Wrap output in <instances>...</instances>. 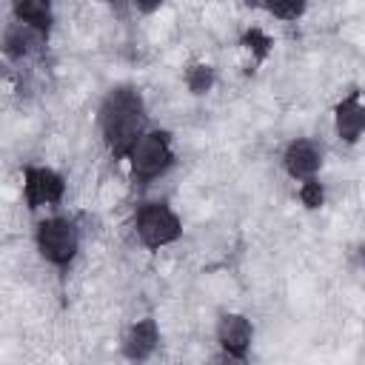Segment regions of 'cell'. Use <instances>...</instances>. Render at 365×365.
<instances>
[{
  "label": "cell",
  "instance_id": "cell-1",
  "mask_svg": "<svg viewBox=\"0 0 365 365\" xmlns=\"http://www.w3.org/2000/svg\"><path fill=\"white\" fill-rule=\"evenodd\" d=\"M103 134L108 148L123 157L143 134V103L131 88H117L103 106Z\"/></svg>",
  "mask_w": 365,
  "mask_h": 365
},
{
  "label": "cell",
  "instance_id": "cell-2",
  "mask_svg": "<svg viewBox=\"0 0 365 365\" xmlns=\"http://www.w3.org/2000/svg\"><path fill=\"white\" fill-rule=\"evenodd\" d=\"M128 160H131V168L137 177L143 180H151L157 174H163L171 160H174V151H171V140L165 131H148V134H140L134 140V145L128 148Z\"/></svg>",
  "mask_w": 365,
  "mask_h": 365
},
{
  "label": "cell",
  "instance_id": "cell-3",
  "mask_svg": "<svg viewBox=\"0 0 365 365\" xmlns=\"http://www.w3.org/2000/svg\"><path fill=\"white\" fill-rule=\"evenodd\" d=\"M137 234L148 248H160L180 237V220L168 205L148 202L137 214Z\"/></svg>",
  "mask_w": 365,
  "mask_h": 365
},
{
  "label": "cell",
  "instance_id": "cell-4",
  "mask_svg": "<svg viewBox=\"0 0 365 365\" xmlns=\"http://www.w3.org/2000/svg\"><path fill=\"white\" fill-rule=\"evenodd\" d=\"M37 245H40V251H43V257L48 262L66 265L77 254V228L63 217L46 220L37 228Z\"/></svg>",
  "mask_w": 365,
  "mask_h": 365
},
{
  "label": "cell",
  "instance_id": "cell-5",
  "mask_svg": "<svg viewBox=\"0 0 365 365\" xmlns=\"http://www.w3.org/2000/svg\"><path fill=\"white\" fill-rule=\"evenodd\" d=\"M23 191H26V200L31 208L51 205V202H60V197H63V180L51 168H26Z\"/></svg>",
  "mask_w": 365,
  "mask_h": 365
},
{
  "label": "cell",
  "instance_id": "cell-6",
  "mask_svg": "<svg viewBox=\"0 0 365 365\" xmlns=\"http://www.w3.org/2000/svg\"><path fill=\"white\" fill-rule=\"evenodd\" d=\"M319 163H322V151L311 140H294L288 145V151H285V168H288V174L294 180L314 177L317 168H319Z\"/></svg>",
  "mask_w": 365,
  "mask_h": 365
},
{
  "label": "cell",
  "instance_id": "cell-7",
  "mask_svg": "<svg viewBox=\"0 0 365 365\" xmlns=\"http://www.w3.org/2000/svg\"><path fill=\"white\" fill-rule=\"evenodd\" d=\"M217 336H220V345L228 351V356H237L242 359L248 345H251V325L245 317L240 314H225L220 319V328H217Z\"/></svg>",
  "mask_w": 365,
  "mask_h": 365
},
{
  "label": "cell",
  "instance_id": "cell-8",
  "mask_svg": "<svg viewBox=\"0 0 365 365\" xmlns=\"http://www.w3.org/2000/svg\"><path fill=\"white\" fill-rule=\"evenodd\" d=\"M157 339H160V334H157V325H154V319H140L131 331H128V336H125V356H131V359H145L154 348H157Z\"/></svg>",
  "mask_w": 365,
  "mask_h": 365
},
{
  "label": "cell",
  "instance_id": "cell-9",
  "mask_svg": "<svg viewBox=\"0 0 365 365\" xmlns=\"http://www.w3.org/2000/svg\"><path fill=\"white\" fill-rule=\"evenodd\" d=\"M365 128V111L356 100V94H351L348 100H342L336 106V131L339 137H345L348 143H354Z\"/></svg>",
  "mask_w": 365,
  "mask_h": 365
},
{
  "label": "cell",
  "instance_id": "cell-10",
  "mask_svg": "<svg viewBox=\"0 0 365 365\" xmlns=\"http://www.w3.org/2000/svg\"><path fill=\"white\" fill-rule=\"evenodd\" d=\"M14 17L34 31H46L51 26V3L48 0H14Z\"/></svg>",
  "mask_w": 365,
  "mask_h": 365
},
{
  "label": "cell",
  "instance_id": "cell-11",
  "mask_svg": "<svg viewBox=\"0 0 365 365\" xmlns=\"http://www.w3.org/2000/svg\"><path fill=\"white\" fill-rule=\"evenodd\" d=\"M185 83H188V88L194 94H205L211 88V83H214V71L208 66H191L185 71Z\"/></svg>",
  "mask_w": 365,
  "mask_h": 365
},
{
  "label": "cell",
  "instance_id": "cell-12",
  "mask_svg": "<svg viewBox=\"0 0 365 365\" xmlns=\"http://www.w3.org/2000/svg\"><path fill=\"white\" fill-rule=\"evenodd\" d=\"M299 200H302V205H308V208H319V205H322V185H319L314 177H308V180L302 182V188H299Z\"/></svg>",
  "mask_w": 365,
  "mask_h": 365
},
{
  "label": "cell",
  "instance_id": "cell-13",
  "mask_svg": "<svg viewBox=\"0 0 365 365\" xmlns=\"http://www.w3.org/2000/svg\"><path fill=\"white\" fill-rule=\"evenodd\" d=\"M271 11L277 17H282V20H297L305 11V0H277Z\"/></svg>",
  "mask_w": 365,
  "mask_h": 365
},
{
  "label": "cell",
  "instance_id": "cell-14",
  "mask_svg": "<svg viewBox=\"0 0 365 365\" xmlns=\"http://www.w3.org/2000/svg\"><path fill=\"white\" fill-rule=\"evenodd\" d=\"M29 31H23V29H14V31H9V37H6V46H9V51L14 54V57H20V54H26L29 51Z\"/></svg>",
  "mask_w": 365,
  "mask_h": 365
},
{
  "label": "cell",
  "instance_id": "cell-15",
  "mask_svg": "<svg viewBox=\"0 0 365 365\" xmlns=\"http://www.w3.org/2000/svg\"><path fill=\"white\" fill-rule=\"evenodd\" d=\"M245 43H248V48H251L257 57H265V54H268V48H271V40H268L259 29H251V31L245 34Z\"/></svg>",
  "mask_w": 365,
  "mask_h": 365
},
{
  "label": "cell",
  "instance_id": "cell-16",
  "mask_svg": "<svg viewBox=\"0 0 365 365\" xmlns=\"http://www.w3.org/2000/svg\"><path fill=\"white\" fill-rule=\"evenodd\" d=\"M134 3H137V9H140V11H145V14H148V11L160 9V3H163V0H134Z\"/></svg>",
  "mask_w": 365,
  "mask_h": 365
},
{
  "label": "cell",
  "instance_id": "cell-17",
  "mask_svg": "<svg viewBox=\"0 0 365 365\" xmlns=\"http://www.w3.org/2000/svg\"><path fill=\"white\" fill-rule=\"evenodd\" d=\"M274 3H277V0H248V6H257V9H268V11L274 9Z\"/></svg>",
  "mask_w": 365,
  "mask_h": 365
}]
</instances>
